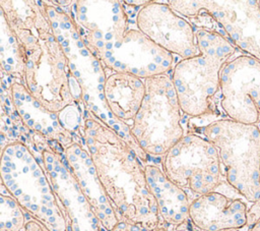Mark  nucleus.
Segmentation results:
<instances>
[{"label":"nucleus","instance_id":"f257e3e1","mask_svg":"<svg viewBox=\"0 0 260 231\" xmlns=\"http://www.w3.org/2000/svg\"><path fill=\"white\" fill-rule=\"evenodd\" d=\"M88 115L84 122L85 143L119 222L156 229L160 226L158 207L139 156L95 114Z\"/></svg>","mask_w":260,"mask_h":231},{"label":"nucleus","instance_id":"f03ea898","mask_svg":"<svg viewBox=\"0 0 260 231\" xmlns=\"http://www.w3.org/2000/svg\"><path fill=\"white\" fill-rule=\"evenodd\" d=\"M2 17L7 19L12 38L16 40L14 53L17 71L24 79L30 96L48 112L62 111L73 103L67 57L57 42L49 19L31 2L22 18L12 1H1Z\"/></svg>","mask_w":260,"mask_h":231},{"label":"nucleus","instance_id":"7ed1b4c3","mask_svg":"<svg viewBox=\"0 0 260 231\" xmlns=\"http://www.w3.org/2000/svg\"><path fill=\"white\" fill-rule=\"evenodd\" d=\"M199 54L176 64L172 80L182 112L200 117L213 111L220 72L235 53V46L220 28H195Z\"/></svg>","mask_w":260,"mask_h":231},{"label":"nucleus","instance_id":"20e7f679","mask_svg":"<svg viewBox=\"0 0 260 231\" xmlns=\"http://www.w3.org/2000/svg\"><path fill=\"white\" fill-rule=\"evenodd\" d=\"M217 149L226 182L247 200L260 198V129L231 119H218L202 128Z\"/></svg>","mask_w":260,"mask_h":231},{"label":"nucleus","instance_id":"39448f33","mask_svg":"<svg viewBox=\"0 0 260 231\" xmlns=\"http://www.w3.org/2000/svg\"><path fill=\"white\" fill-rule=\"evenodd\" d=\"M144 84L145 96L133 119L131 135L145 154L164 157L185 135L182 109L172 77H148Z\"/></svg>","mask_w":260,"mask_h":231},{"label":"nucleus","instance_id":"423d86ee","mask_svg":"<svg viewBox=\"0 0 260 231\" xmlns=\"http://www.w3.org/2000/svg\"><path fill=\"white\" fill-rule=\"evenodd\" d=\"M162 171L174 184L196 196L215 190L223 173L215 146L196 133L185 134L169 150Z\"/></svg>","mask_w":260,"mask_h":231},{"label":"nucleus","instance_id":"0eeeda50","mask_svg":"<svg viewBox=\"0 0 260 231\" xmlns=\"http://www.w3.org/2000/svg\"><path fill=\"white\" fill-rule=\"evenodd\" d=\"M176 12L196 17L206 11L230 42L260 61V1H170Z\"/></svg>","mask_w":260,"mask_h":231},{"label":"nucleus","instance_id":"6e6552de","mask_svg":"<svg viewBox=\"0 0 260 231\" xmlns=\"http://www.w3.org/2000/svg\"><path fill=\"white\" fill-rule=\"evenodd\" d=\"M220 107L234 121L256 124L260 117V61L240 55L221 69Z\"/></svg>","mask_w":260,"mask_h":231},{"label":"nucleus","instance_id":"1a4fd4ad","mask_svg":"<svg viewBox=\"0 0 260 231\" xmlns=\"http://www.w3.org/2000/svg\"><path fill=\"white\" fill-rule=\"evenodd\" d=\"M138 30L171 54L189 59L199 54L195 27L170 5L150 1L137 13Z\"/></svg>","mask_w":260,"mask_h":231},{"label":"nucleus","instance_id":"9d476101","mask_svg":"<svg viewBox=\"0 0 260 231\" xmlns=\"http://www.w3.org/2000/svg\"><path fill=\"white\" fill-rule=\"evenodd\" d=\"M247 206L218 187L196 196L189 207V219L199 231L241 229L247 224Z\"/></svg>","mask_w":260,"mask_h":231},{"label":"nucleus","instance_id":"9b49d317","mask_svg":"<svg viewBox=\"0 0 260 231\" xmlns=\"http://www.w3.org/2000/svg\"><path fill=\"white\" fill-rule=\"evenodd\" d=\"M112 48L119 50L120 60L117 66L140 78L164 74L172 66V54L154 44L139 30L127 31L120 42L114 43L110 49Z\"/></svg>","mask_w":260,"mask_h":231},{"label":"nucleus","instance_id":"f8f14e48","mask_svg":"<svg viewBox=\"0 0 260 231\" xmlns=\"http://www.w3.org/2000/svg\"><path fill=\"white\" fill-rule=\"evenodd\" d=\"M102 95L117 119L133 120L145 96L144 80L129 72L116 71L105 80Z\"/></svg>","mask_w":260,"mask_h":231},{"label":"nucleus","instance_id":"ddd939ff","mask_svg":"<svg viewBox=\"0 0 260 231\" xmlns=\"http://www.w3.org/2000/svg\"><path fill=\"white\" fill-rule=\"evenodd\" d=\"M147 182L153 193L162 222L179 226L189 219V207L192 199L188 193L168 179L157 166H145Z\"/></svg>","mask_w":260,"mask_h":231},{"label":"nucleus","instance_id":"4468645a","mask_svg":"<svg viewBox=\"0 0 260 231\" xmlns=\"http://www.w3.org/2000/svg\"><path fill=\"white\" fill-rule=\"evenodd\" d=\"M0 231H22L26 224L22 207L12 195L1 191Z\"/></svg>","mask_w":260,"mask_h":231},{"label":"nucleus","instance_id":"2eb2a0df","mask_svg":"<svg viewBox=\"0 0 260 231\" xmlns=\"http://www.w3.org/2000/svg\"><path fill=\"white\" fill-rule=\"evenodd\" d=\"M112 231H167V229L162 226L157 227L154 230H149L143 226L136 225V224H130L126 222H119L113 229Z\"/></svg>","mask_w":260,"mask_h":231},{"label":"nucleus","instance_id":"dca6fc26","mask_svg":"<svg viewBox=\"0 0 260 231\" xmlns=\"http://www.w3.org/2000/svg\"><path fill=\"white\" fill-rule=\"evenodd\" d=\"M60 120L64 126L67 128H76L78 124V117L76 111L72 108L71 112H65L63 109L60 112Z\"/></svg>","mask_w":260,"mask_h":231},{"label":"nucleus","instance_id":"f3484780","mask_svg":"<svg viewBox=\"0 0 260 231\" xmlns=\"http://www.w3.org/2000/svg\"><path fill=\"white\" fill-rule=\"evenodd\" d=\"M260 222V198L253 203L247 211V224L248 226H255Z\"/></svg>","mask_w":260,"mask_h":231},{"label":"nucleus","instance_id":"a211bd4d","mask_svg":"<svg viewBox=\"0 0 260 231\" xmlns=\"http://www.w3.org/2000/svg\"><path fill=\"white\" fill-rule=\"evenodd\" d=\"M22 231H50L47 227H45L38 220H29L26 222L24 229Z\"/></svg>","mask_w":260,"mask_h":231},{"label":"nucleus","instance_id":"6ab92c4d","mask_svg":"<svg viewBox=\"0 0 260 231\" xmlns=\"http://www.w3.org/2000/svg\"><path fill=\"white\" fill-rule=\"evenodd\" d=\"M177 231H194V226L193 224L191 223L190 220H188L187 222L179 225L177 228H176Z\"/></svg>","mask_w":260,"mask_h":231},{"label":"nucleus","instance_id":"aec40b11","mask_svg":"<svg viewBox=\"0 0 260 231\" xmlns=\"http://www.w3.org/2000/svg\"><path fill=\"white\" fill-rule=\"evenodd\" d=\"M251 231H260V222L257 223L255 226H253Z\"/></svg>","mask_w":260,"mask_h":231},{"label":"nucleus","instance_id":"412c9836","mask_svg":"<svg viewBox=\"0 0 260 231\" xmlns=\"http://www.w3.org/2000/svg\"><path fill=\"white\" fill-rule=\"evenodd\" d=\"M220 231H241L240 229H225V230H220Z\"/></svg>","mask_w":260,"mask_h":231}]
</instances>
